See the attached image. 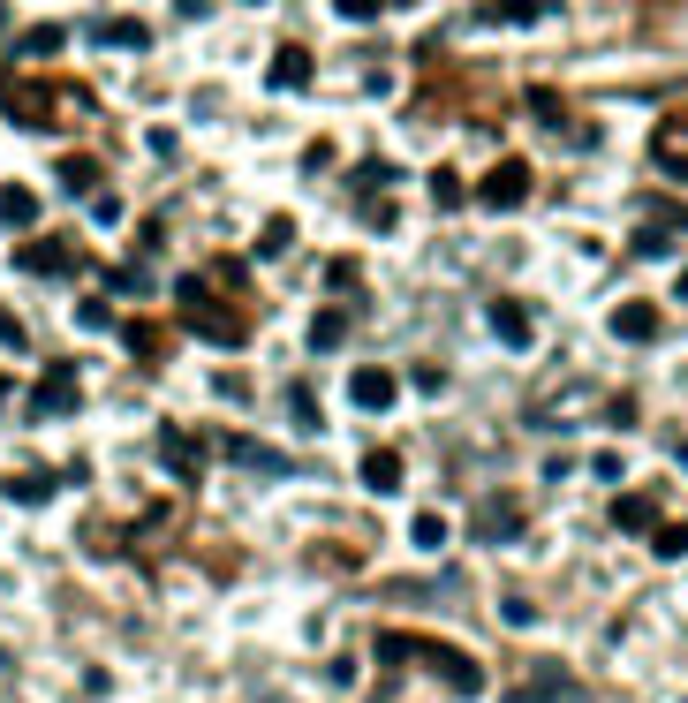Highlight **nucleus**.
<instances>
[{
  "label": "nucleus",
  "instance_id": "20e7f679",
  "mask_svg": "<svg viewBox=\"0 0 688 703\" xmlns=\"http://www.w3.org/2000/svg\"><path fill=\"white\" fill-rule=\"evenodd\" d=\"M69 401H76V363H53L31 394V416H69Z\"/></svg>",
  "mask_w": 688,
  "mask_h": 703
},
{
  "label": "nucleus",
  "instance_id": "1a4fd4ad",
  "mask_svg": "<svg viewBox=\"0 0 688 703\" xmlns=\"http://www.w3.org/2000/svg\"><path fill=\"white\" fill-rule=\"evenodd\" d=\"M265 84H273V91H303L310 84V53L303 46H280V61L265 69Z\"/></svg>",
  "mask_w": 688,
  "mask_h": 703
},
{
  "label": "nucleus",
  "instance_id": "ddd939ff",
  "mask_svg": "<svg viewBox=\"0 0 688 703\" xmlns=\"http://www.w3.org/2000/svg\"><path fill=\"white\" fill-rule=\"evenodd\" d=\"M552 696H568V673H560V666H537L530 688H515L507 703H552Z\"/></svg>",
  "mask_w": 688,
  "mask_h": 703
},
{
  "label": "nucleus",
  "instance_id": "c756f323",
  "mask_svg": "<svg viewBox=\"0 0 688 703\" xmlns=\"http://www.w3.org/2000/svg\"><path fill=\"white\" fill-rule=\"evenodd\" d=\"M76 326H84V333H106V326H114V310H106V303H76Z\"/></svg>",
  "mask_w": 688,
  "mask_h": 703
},
{
  "label": "nucleus",
  "instance_id": "a878e982",
  "mask_svg": "<svg viewBox=\"0 0 688 703\" xmlns=\"http://www.w3.org/2000/svg\"><path fill=\"white\" fill-rule=\"evenodd\" d=\"M341 333H348V318H341V310H326V318L310 326V348H341Z\"/></svg>",
  "mask_w": 688,
  "mask_h": 703
},
{
  "label": "nucleus",
  "instance_id": "f3484780",
  "mask_svg": "<svg viewBox=\"0 0 688 703\" xmlns=\"http://www.w3.org/2000/svg\"><path fill=\"white\" fill-rule=\"evenodd\" d=\"M288 416H295V431H326V416H318V394H310L303 378L288 386Z\"/></svg>",
  "mask_w": 688,
  "mask_h": 703
},
{
  "label": "nucleus",
  "instance_id": "c85d7f7f",
  "mask_svg": "<svg viewBox=\"0 0 688 703\" xmlns=\"http://www.w3.org/2000/svg\"><path fill=\"white\" fill-rule=\"evenodd\" d=\"M333 8H341L348 23H379L386 16V0H333Z\"/></svg>",
  "mask_w": 688,
  "mask_h": 703
},
{
  "label": "nucleus",
  "instance_id": "6ab92c4d",
  "mask_svg": "<svg viewBox=\"0 0 688 703\" xmlns=\"http://www.w3.org/2000/svg\"><path fill=\"white\" fill-rule=\"evenodd\" d=\"M288 242H295V220H288V212H273V220H265V235H258V258H280Z\"/></svg>",
  "mask_w": 688,
  "mask_h": 703
},
{
  "label": "nucleus",
  "instance_id": "aec40b11",
  "mask_svg": "<svg viewBox=\"0 0 688 703\" xmlns=\"http://www.w3.org/2000/svg\"><path fill=\"white\" fill-rule=\"evenodd\" d=\"M431 205H439V212H454V205H469V182H454V174H447V167H439V174H431Z\"/></svg>",
  "mask_w": 688,
  "mask_h": 703
},
{
  "label": "nucleus",
  "instance_id": "7c9ffc66",
  "mask_svg": "<svg viewBox=\"0 0 688 703\" xmlns=\"http://www.w3.org/2000/svg\"><path fill=\"white\" fill-rule=\"evenodd\" d=\"M23 46H31V61H46V53H53V46H61V31H53V23H38V31H31V38H23Z\"/></svg>",
  "mask_w": 688,
  "mask_h": 703
},
{
  "label": "nucleus",
  "instance_id": "2f4dec72",
  "mask_svg": "<svg viewBox=\"0 0 688 703\" xmlns=\"http://www.w3.org/2000/svg\"><path fill=\"white\" fill-rule=\"evenodd\" d=\"M673 295H681V303H688V273H681V280H673Z\"/></svg>",
  "mask_w": 688,
  "mask_h": 703
},
{
  "label": "nucleus",
  "instance_id": "5701e85b",
  "mask_svg": "<svg viewBox=\"0 0 688 703\" xmlns=\"http://www.w3.org/2000/svg\"><path fill=\"white\" fill-rule=\"evenodd\" d=\"M91 182H99V167H91V159H61V189H69V197H84Z\"/></svg>",
  "mask_w": 688,
  "mask_h": 703
},
{
  "label": "nucleus",
  "instance_id": "cd10ccee",
  "mask_svg": "<svg viewBox=\"0 0 688 703\" xmlns=\"http://www.w3.org/2000/svg\"><path fill=\"white\" fill-rule=\"evenodd\" d=\"M499 620H507V628H537V605L530 598H499Z\"/></svg>",
  "mask_w": 688,
  "mask_h": 703
},
{
  "label": "nucleus",
  "instance_id": "39448f33",
  "mask_svg": "<svg viewBox=\"0 0 688 703\" xmlns=\"http://www.w3.org/2000/svg\"><path fill=\"white\" fill-rule=\"evenodd\" d=\"M515 530H522V507H515V499H477V537H484V545H507Z\"/></svg>",
  "mask_w": 688,
  "mask_h": 703
},
{
  "label": "nucleus",
  "instance_id": "473e14b6",
  "mask_svg": "<svg viewBox=\"0 0 688 703\" xmlns=\"http://www.w3.org/2000/svg\"><path fill=\"white\" fill-rule=\"evenodd\" d=\"M681 469H688V446H681Z\"/></svg>",
  "mask_w": 688,
  "mask_h": 703
},
{
  "label": "nucleus",
  "instance_id": "6e6552de",
  "mask_svg": "<svg viewBox=\"0 0 688 703\" xmlns=\"http://www.w3.org/2000/svg\"><path fill=\"white\" fill-rule=\"evenodd\" d=\"M492 333H499V341H515V348H530V341H537V318H530L522 303H507V295H499V303H492Z\"/></svg>",
  "mask_w": 688,
  "mask_h": 703
},
{
  "label": "nucleus",
  "instance_id": "f704fd0d",
  "mask_svg": "<svg viewBox=\"0 0 688 703\" xmlns=\"http://www.w3.org/2000/svg\"><path fill=\"white\" fill-rule=\"evenodd\" d=\"M0 23H8V8H0Z\"/></svg>",
  "mask_w": 688,
  "mask_h": 703
},
{
  "label": "nucleus",
  "instance_id": "393cba45",
  "mask_svg": "<svg viewBox=\"0 0 688 703\" xmlns=\"http://www.w3.org/2000/svg\"><path fill=\"white\" fill-rule=\"evenodd\" d=\"M46 492H53V477H38V469L31 477H8V499H23V507H38Z\"/></svg>",
  "mask_w": 688,
  "mask_h": 703
},
{
  "label": "nucleus",
  "instance_id": "f03ea898",
  "mask_svg": "<svg viewBox=\"0 0 688 703\" xmlns=\"http://www.w3.org/2000/svg\"><path fill=\"white\" fill-rule=\"evenodd\" d=\"M431 666H439V681H447L462 703H469V696H484V666H477L469 651H447V643H431Z\"/></svg>",
  "mask_w": 688,
  "mask_h": 703
},
{
  "label": "nucleus",
  "instance_id": "b1692460",
  "mask_svg": "<svg viewBox=\"0 0 688 703\" xmlns=\"http://www.w3.org/2000/svg\"><path fill=\"white\" fill-rule=\"evenodd\" d=\"M530 114H537V121H552V129L568 121V114H560V91H552V84H530Z\"/></svg>",
  "mask_w": 688,
  "mask_h": 703
},
{
  "label": "nucleus",
  "instance_id": "4468645a",
  "mask_svg": "<svg viewBox=\"0 0 688 703\" xmlns=\"http://www.w3.org/2000/svg\"><path fill=\"white\" fill-rule=\"evenodd\" d=\"M23 273H69V242H31V250H16Z\"/></svg>",
  "mask_w": 688,
  "mask_h": 703
},
{
  "label": "nucleus",
  "instance_id": "bb28decb",
  "mask_svg": "<svg viewBox=\"0 0 688 703\" xmlns=\"http://www.w3.org/2000/svg\"><path fill=\"white\" fill-rule=\"evenodd\" d=\"M636 258H673V235H666V227H643V235H636Z\"/></svg>",
  "mask_w": 688,
  "mask_h": 703
},
{
  "label": "nucleus",
  "instance_id": "72a5a7b5",
  "mask_svg": "<svg viewBox=\"0 0 688 703\" xmlns=\"http://www.w3.org/2000/svg\"><path fill=\"white\" fill-rule=\"evenodd\" d=\"M0 394H8V378H0Z\"/></svg>",
  "mask_w": 688,
  "mask_h": 703
},
{
  "label": "nucleus",
  "instance_id": "2eb2a0df",
  "mask_svg": "<svg viewBox=\"0 0 688 703\" xmlns=\"http://www.w3.org/2000/svg\"><path fill=\"white\" fill-rule=\"evenodd\" d=\"M159 454H167V469H174V477H197V446L190 439H182V431H159Z\"/></svg>",
  "mask_w": 688,
  "mask_h": 703
},
{
  "label": "nucleus",
  "instance_id": "f8f14e48",
  "mask_svg": "<svg viewBox=\"0 0 688 703\" xmlns=\"http://www.w3.org/2000/svg\"><path fill=\"white\" fill-rule=\"evenodd\" d=\"M613 333H620V341H658V310L651 303H620L613 310Z\"/></svg>",
  "mask_w": 688,
  "mask_h": 703
},
{
  "label": "nucleus",
  "instance_id": "4be33fe9",
  "mask_svg": "<svg viewBox=\"0 0 688 703\" xmlns=\"http://www.w3.org/2000/svg\"><path fill=\"white\" fill-rule=\"evenodd\" d=\"M651 552H658V560H681V552H688V530H681V522H658V530H651Z\"/></svg>",
  "mask_w": 688,
  "mask_h": 703
},
{
  "label": "nucleus",
  "instance_id": "0eeeda50",
  "mask_svg": "<svg viewBox=\"0 0 688 703\" xmlns=\"http://www.w3.org/2000/svg\"><path fill=\"white\" fill-rule=\"evenodd\" d=\"M613 530H628V537L658 530V499H651V492H620V499H613Z\"/></svg>",
  "mask_w": 688,
  "mask_h": 703
},
{
  "label": "nucleus",
  "instance_id": "a211bd4d",
  "mask_svg": "<svg viewBox=\"0 0 688 703\" xmlns=\"http://www.w3.org/2000/svg\"><path fill=\"white\" fill-rule=\"evenodd\" d=\"M0 220H8V227H31L38 220V197H31V189H0Z\"/></svg>",
  "mask_w": 688,
  "mask_h": 703
},
{
  "label": "nucleus",
  "instance_id": "423d86ee",
  "mask_svg": "<svg viewBox=\"0 0 688 703\" xmlns=\"http://www.w3.org/2000/svg\"><path fill=\"white\" fill-rule=\"evenodd\" d=\"M227 454H235L242 469H258V477H295V462L280 454V446H258V439H227Z\"/></svg>",
  "mask_w": 688,
  "mask_h": 703
},
{
  "label": "nucleus",
  "instance_id": "412c9836",
  "mask_svg": "<svg viewBox=\"0 0 688 703\" xmlns=\"http://www.w3.org/2000/svg\"><path fill=\"white\" fill-rule=\"evenodd\" d=\"M409 537H416V552H439V545H447V515H416Z\"/></svg>",
  "mask_w": 688,
  "mask_h": 703
},
{
  "label": "nucleus",
  "instance_id": "9b49d317",
  "mask_svg": "<svg viewBox=\"0 0 688 703\" xmlns=\"http://www.w3.org/2000/svg\"><path fill=\"white\" fill-rule=\"evenodd\" d=\"M363 484H371V492H401V454L394 446H371V454H363Z\"/></svg>",
  "mask_w": 688,
  "mask_h": 703
},
{
  "label": "nucleus",
  "instance_id": "dca6fc26",
  "mask_svg": "<svg viewBox=\"0 0 688 703\" xmlns=\"http://www.w3.org/2000/svg\"><path fill=\"white\" fill-rule=\"evenodd\" d=\"M91 38H99V46H152V31H144V23H129V16L91 23Z\"/></svg>",
  "mask_w": 688,
  "mask_h": 703
},
{
  "label": "nucleus",
  "instance_id": "f257e3e1",
  "mask_svg": "<svg viewBox=\"0 0 688 703\" xmlns=\"http://www.w3.org/2000/svg\"><path fill=\"white\" fill-rule=\"evenodd\" d=\"M469 197H477L484 212H515V205H530V159H499V167L484 174Z\"/></svg>",
  "mask_w": 688,
  "mask_h": 703
},
{
  "label": "nucleus",
  "instance_id": "7ed1b4c3",
  "mask_svg": "<svg viewBox=\"0 0 688 703\" xmlns=\"http://www.w3.org/2000/svg\"><path fill=\"white\" fill-rule=\"evenodd\" d=\"M348 401H356V409H394V401H401V378L379 371V363H363V371L348 378Z\"/></svg>",
  "mask_w": 688,
  "mask_h": 703
},
{
  "label": "nucleus",
  "instance_id": "9d476101",
  "mask_svg": "<svg viewBox=\"0 0 688 703\" xmlns=\"http://www.w3.org/2000/svg\"><path fill=\"white\" fill-rule=\"evenodd\" d=\"M651 152H658V167H666V174H681V182H688V121H666Z\"/></svg>",
  "mask_w": 688,
  "mask_h": 703
}]
</instances>
